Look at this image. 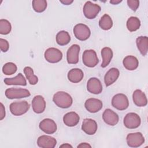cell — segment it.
<instances>
[{"instance_id": "obj_4", "label": "cell", "mask_w": 148, "mask_h": 148, "mask_svg": "<svg viewBox=\"0 0 148 148\" xmlns=\"http://www.w3.org/2000/svg\"><path fill=\"white\" fill-rule=\"evenodd\" d=\"M82 61L85 66L89 68L95 67L99 62V59L95 50H85L82 56Z\"/></svg>"}, {"instance_id": "obj_14", "label": "cell", "mask_w": 148, "mask_h": 148, "mask_svg": "<svg viewBox=\"0 0 148 148\" xmlns=\"http://www.w3.org/2000/svg\"><path fill=\"white\" fill-rule=\"evenodd\" d=\"M87 91L93 94H99L102 91V85L99 79L91 77L87 83Z\"/></svg>"}, {"instance_id": "obj_23", "label": "cell", "mask_w": 148, "mask_h": 148, "mask_svg": "<svg viewBox=\"0 0 148 148\" xmlns=\"http://www.w3.org/2000/svg\"><path fill=\"white\" fill-rule=\"evenodd\" d=\"M124 67L128 71L135 70L139 65V61L134 56H127L123 60Z\"/></svg>"}, {"instance_id": "obj_22", "label": "cell", "mask_w": 148, "mask_h": 148, "mask_svg": "<svg viewBox=\"0 0 148 148\" xmlns=\"http://www.w3.org/2000/svg\"><path fill=\"white\" fill-rule=\"evenodd\" d=\"M67 77L69 82L73 83H77L83 79L84 73L79 68H73L68 72Z\"/></svg>"}, {"instance_id": "obj_24", "label": "cell", "mask_w": 148, "mask_h": 148, "mask_svg": "<svg viewBox=\"0 0 148 148\" xmlns=\"http://www.w3.org/2000/svg\"><path fill=\"white\" fill-rule=\"evenodd\" d=\"M5 84L8 86L17 85L25 86L27 85V81L24 76L21 73H19L17 76L10 78H5L3 80Z\"/></svg>"}, {"instance_id": "obj_15", "label": "cell", "mask_w": 148, "mask_h": 148, "mask_svg": "<svg viewBox=\"0 0 148 148\" xmlns=\"http://www.w3.org/2000/svg\"><path fill=\"white\" fill-rule=\"evenodd\" d=\"M102 119L108 125H116L119 121V117L118 114L110 109H106L102 114Z\"/></svg>"}, {"instance_id": "obj_31", "label": "cell", "mask_w": 148, "mask_h": 148, "mask_svg": "<svg viewBox=\"0 0 148 148\" xmlns=\"http://www.w3.org/2000/svg\"><path fill=\"white\" fill-rule=\"evenodd\" d=\"M32 8L37 13L44 12L47 6V3L46 0H34L32 2Z\"/></svg>"}, {"instance_id": "obj_32", "label": "cell", "mask_w": 148, "mask_h": 148, "mask_svg": "<svg viewBox=\"0 0 148 148\" xmlns=\"http://www.w3.org/2000/svg\"><path fill=\"white\" fill-rule=\"evenodd\" d=\"M17 70V65L12 62H7L2 66V72L6 75H12L15 73Z\"/></svg>"}, {"instance_id": "obj_33", "label": "cell", "mask_w": 148, "mask_h": 148, "mask_svg": "<svg viewBox=\"0 0 148 148\" xmlns=\"http://www.w3.org/2000/svg\"><path fill=\"white\" fill-rule=\"evenodd\" d=\"M12 30L10 23L6 19L0 20V34L1 35H8Z\"/></svg>"}, {"instance_id": "obj_2", "label": "cell", "mask_w": 148, "mask_h": 148, "mask_svg": "<svg viewBox=\"0 0 148 148\" xmlns=\"http://www.w3.org/2000/svg\"><path fill=\"white\" fill-rule=\"evenodd\" d=\"M30 105L26 101H15L10 103L9 109L11 113L16 116H21L29 110Z\"/></svg>"}, {"instance_id": "obj_38", "label": "cell", "mask_w": 148, "mask_h": 148, "mask_svg": "<svg viewBox=\"0 0 148 148\" xmlns=\"http://www.w3.org/2000/svg\"><path fill=\"white\" fill-rule=\"evenodd\" d=\"M60 2L62 3L63 5H71L72 3H73V0H61L60 1Z\"/></svg>"}, {"instance_id": "obj_17", "label": "cell", "mask_w": 148, "mask_h": 148, "mask_svg": "<svg viewBox=\"0 0 148 148\" xmlns=\"http://www.w3.org/2000/svg\"><path fill=\"white\" fill-rule=\"evenodd\" d=\"M37 145L41 148H54L57 145V140L54 137L43 135L38 138Z\"/></svg>"}, {"instance_id": "obj_34", "label": "cell", "mask_w": 148, "mask_h": 148, "mask_svg": "<svg viewBox=\"0 0 148 148\" xmlns=\"http://www.w3.org/2000/svg\"><path fill=\"white\" fill-rule=\"evenodd\" d=\"M128 7L133 11L135 12L139 6V1L138 0H128L127 1Z\"/></svg>"}, {"instance_id": "obj_7", "label": "cell", "mask_w": 148, "mask_h": 148, "mask_svg": "<svg viewBox=\"0 0 148 148\" xmlns=\"http://www.w3.org/2000/svg\"><path fill=\"white\" fill-rule=\"evenodd\" d=\"M111 102L112 106L119 110H124L129 106L128 99L123 93H119L114 95L112 99Z\"/></svg>"}, {"instance_id": "obj_37", "label": "cell", "mask_w": 148, "mask_h": 148, "mask_svg": "<svg viewBox=\"0 0 148 148\" xmlns=\"http://www.w3.org/2000/svg\"><path fill=\"white\" fill-rule=\"evenodd\" d=\"M77 147H91V146L88 143H86V142H83V143H81L79 145H77Z\"/></svg>"}, {"instance_id": "obj_21", "label": "cell", "mask_w": 148, "mask_h": 148, "mask_svg": "<svg viewBox=\"0 0 148 148\" xmlns=\"http://www.w3.org/2000/svg\"><path fill=\"white\" fill-rule=\"evenodd\" d=\"M79 114L75 112H69L63 116V122L68 127L76 126L79 123Z\"/></svg>"}, {"instance_id": "obj_27", "label": "cell", "mask_w": 148, "mask_h": 148, "mask_svg": "<svg viewBox=\"0 0 148 148\" xmlns=\"http://www.w3.org/2000/svg\"><path fill=\"white\" fill-rule=\"evenodd\" d=\"M56 42L60 46H65L68 45L71 41V36L69 33L66 31H59L56 35Z\"/></svg>"}, {"instance_id": "obj_13", "label": "cell", "mask_w": 148, "mask_h": 148, "mask_svg": "<svg viewBox=\"0 0 148 148\" xmlns=\"http://www.w3.org/2000/svg\"><path fill=\"white\" fill-rule=\"evenodd\" d=\"M84 106L88 112L94 113L99 112L102 108L103 103L99 99L90 98L85 101Z\"/></svg>"}, {"instance_id": "obj_18", "label": "cell", "mask_w": 148, "mask_h": 148, "mask_svg": "<svg viewBox=\"0 0 148 148\" xmlns=\"http://www.w3.org/2000/svg\"><path fill=\"white\" fill-rule=\"evenodd\" d=\"M98 129L97 122L92 119H85L82 124V130L87 135H92L95 134Z\"/></svg>"}, {"instance_id": "obj_9", "label": "cell", "mask_w": 148, "mask_h": 148, "mask_svg": "<svg viewBox=\"0 0 148 148\" xmlns=\"http://www.w3.org/2000/svg\"><path fill=\"white\" fill-rule=\"evenodd\" d=\"M126 142L129 147H138L145 142V138L140 132L130 133L127 135Z\"/></svg>"}, {"instance_id": "obj_36", "label": "cell", "mask_w": 148, "mask_h": 148, "mask_svg": "<svg viewBox=\"0 0 148 148\" xmlns=\"http://www.w3.org/2000/svg\"><path fill=\"white\" fill-rule=\"evenodd\" d=\"M0 120H2L5 117V108L2 103H0Z\"/></svg>"}, {"instance_id": "obj_29", "label": "cell", "mask_w": 148, "mask_h": 148, "mask_svg": "<svg viewBox=\"0 0 148 148\" xmlns=\"http://www.w3.org/2000/svg\"><path fill=\"white\" fill-rule=\"evenodd\" d=\"M127 29L130 32H134L139 29L140 27V20L134 16H131L128 18L126 23Z\"/></svg>"}, {"instance_id": "obj_39", "label": "cell", "mask_w": 148, "mask_h": 148, "mask_svg": "<svg viewBox=\"0 0 148 148\" xmlns=\"http://www.w3.org/2000/svg\"><path fill=\"white\" fill-rule=\"evenodd\" d=\"M121 2H122L121 0H112L110 1V3L113 5H117Z\"/></svg>"}, {"instance_id": "obj_6", "label": "cell", "mask_w": 148, "mask_h": 148, "mask_svg": "<svg viewBox=\"0 0 148 148\" xmlns=\"http://www.w3.org/2000/svg\"><path fill=\"white\" fill-rule=\"evenodd\" d=\"M101 6L91 1H87L84 5L83 12L84 16L90 20L95 18L101 11Z\"/></svg>"}, {"instance_id": "obj_40", "label": "cell", "mask_w": 148, "mask_h": 148, "mask_svg": "<svg viewBox=\"0 0 148 148\" xmlns=\"http://www.w3.org/2000/svg\"><path fill=\"white\" fill-rule=\"evenodd\" d=\"M60 147H72V146L69 143H64L60 145Z\"/></svg>"}, {"instance_id": "obj_26", "label": "cell", "mask_w": 148, "mask_h": 148, "mask_svg": "<svg viewBox=\"0 0 148 148\" xmlns=\"http://www.w3.org/2000/svg\"><path fill=\"white\" fill-rule=\"evenodd\" d=\"M101 53L102 57V62L101 66L102 68H105L110 64L113 58V51L110 47H105L102 49Z\"/></svg>"}, {"instance_id": "obj_10", "label": "cell", "mask_w": 148, "mask_h": 148, "mask_svg": "<svg viewBox=\"0 0 148 148\" xmlns=\"http://www.w3.org/2000/svg\"><path fill=\"white\" fill-rule=\"evenodd\" d=\"M62 53L59 49L55 47H50L46 50L44 57L45 60L52 64L60 62L62 58Z\"/></svg>"}, {"instance_id": "obj_28", "label": "cell", "mask_w": 148, "mask_h": 148, "mask_svg": "<svg viewBox=\"0 0 148 148\" xmlns=\"http://www.w3.org/2000/svg\"><path fill=\"white\" fill-rule=\"evenodd\" d=\"M99 25L103 30H109L113 26V20L109 14H104L99 21Z\"/></svg>"}, {"instance_id": "obj_12", "label": "cell", "mask_w": 148, "mask_h": 148, "mask_svg": "<svg viewBox=\"0 0 148 148\" xmlns=\"http://www.w3.org/2000/svg\"><path fill=\"white\" fill-rule=\"evenodd\" d=\"M39 127L46 134H53L56 132L57 129L55 121L49 118L42 120L39 124Z\"/></svg>"}, {"instance_id": "obj_16", "label": "cell", "mask_w": 148, "mask_h": 148, "mask_svg": "<svg viewBox=\"0 0 148 148\" xmlns=\"http://www.w3.org/2000/svg\"><path fill=\"white\" fill-rule=\"evenodd\" d=\"M31 105L33 111L37 114L43 113L45 111L46 106L45 98L40 95H35L34 97Z\"/></svg>"}, {"instance_id": "obj_5", "label": "cell", "mask_w": 148, "mask_h": 148, "mask_svg": "<svg viewBox=\"0 0 148 148\" xmlns=\"http://www.w3.org/2000/svg\"><path fill=\"white\" fill-rule=\"evenodd\" d=\"M73 31L76 38L81 41L86 40L90 38L91 35V31L89 27L82 23L75 25Z\"/></svg>"}, {"instance_id": "obj_35", "label": "cell", "mask_w": 148, "mask_h": 148, "mask_svg": "<svg viewBox=\"0 0 148 148\" xmlns=\"http://www.w3.org/2000/svg\"><path fill=\"white\" fill-rule=\"evenodd\" d=\"M0 48L2 52H6L9 49V43L5 39L0 38Z\"/></svg>"}, {"instance_id": "obj_1", "label": "cell", "mask_w": 148, "mask_h": 148, "mask_svg": "<svg viewBox=\"0 0 148 148\" xmlns=\"http://www.w3.org/2000/svg\"><path fill=\"white\" fill-rule=\"evenodd\" d=\"M53 101L59 108L66 109L71 106L73 99L71 95L65 91H58L53 97Z\"/></svg>"}, {"instance_id": "obj_3", "label": "cell", "mask_w": 148, "mask_h": 148, "mask_svg": "<svg viewBox=\"0 0 148 148\" xmlns=\"http://www.w3.org/2000/svg\"><path fill=\"white\" fill-rule=\"evenodd\" d=\"M5 96L10 99H20L23 98L28 97L31 95L29 90L22 88H9L5 90Z\"/></svg>"}, {"instance_id": "obj_11", "label": "cell", "mask_w": 148, "mask_h": 148, "mask_svg": "<svg viewBox=\"0 0 148 148\" xmlns=\"http://www.w3.org/2000/svg\"><path fill=\"white\" fill-rule=\"evenodd\" d=\"M80 47L77 44L72 45L67 50L66 61L69 64H76L79 62Z\"/></svg>"}, {"instance_id": "obj_20", "label": "cell", "mask_w": 148, "mask_h": 148, "mask_svg": "<svg viewBox=\"0 0 148 148\" xmlns=\"http://www.w3.org/2000/svg\"><path fill=\"white\" fill-rule=\"evenodd\" d=\"M120 75L119 70L116 68H110L104 76V82L105 86L108 87L113 84L119 78Z\"/></svg>"}, {"instance_id": "obj_8", "label": "cell", "mask_w": 148, "mask_h": 148, "mask_svg": "<svg viewBox=\"0 0 148 148\" xmlns=\"http://www.w3.org/2000/svg\"><path fill=\"white\" fill-rule=\"evenodd\" d=\"M123 123L124 126L128 129H135L140 126L141 119L138 114L130 112L124 116Z\"/></svg>"}, {"instance_id": "obj_19", "label": "cell", "mask_w": 148, "mask_h": 148, "mask_svg": "<svg viewBox=\"0 0 148 148\" xmlns=\"http://www.w3.org/2000/svg\"><path fill=\"white\" fill-rule=\"evenodd\" d=\"M132 100L134 104L139 107L145 106L147 103V97L145 92L139 89H136L134 91Z\"/></svg>"}, {"instance_id": "obj_25", "label": "cell", "mask_w": 148, "mask_h": 148, "mask_svg": "<svg viewBox=\"0 0 148 148\" xmlns=\"http://www.w3.org/2000/svg\"><path fill=\"white\" fill-rule=\"evenodd\" d=\"M136 44L140 53L145 56L148 51V38L146 36H140L136 39Z\"/></svg>"}, {"instance_id": "obj_30", "label": "cell", "mask_w": 148, "mask_h": 148, "mask_svg": "<svg viewBox=\"0 0 148 148\" xmlns=\"http://www.w3.org/2000/svg\"><path fill=\"white\" fill-rule=\"evenodd\" d=\"M23 71L26 79L28 80V82L31 85H35L37 84L38 82V77L34 74V71L31 67L25 66Z\"/></svg>"}]
</instances>
